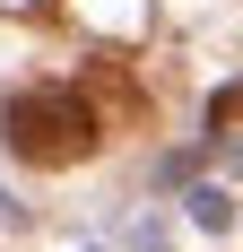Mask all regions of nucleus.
Instances as JSON below:
<instances>
[{
	"label": "nucleus",
	"mask_w": 243,
	"mask_h": 252,
	"mask_svg": "<svg viewBox=\"0 0 243 252\" xmlns=\"http://www.w3.org/2000/svg\"><path fill=\"white\" fill-rule=\"evenodd\" d=\"M0 130H9V148L26 165H78L104 122H96V104L78 96V87H18L9 113H0Z\"/></svg>",
	"instance_id": "obj_1"
},
{
	"label": "nucleus",
	"mask_w": 243,
	"mask_h": 252,
	"mask_svg": "<svg viewBox=\"0 0 243 252\" xmlns=\"http://www.w3.org/2000/svg\"><path fill=\"white\" fill-rule=\"evenodd\" d=\"M209 130H217V139H226V157L243 165V87H226V96L209 104Z\"/></svg>",
	"instance_id": "obj_2"
}]
</instances>
